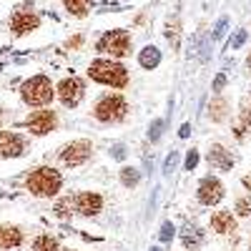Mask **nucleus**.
Instances as JSON below:
<instances>
[{"instance_id":"obj_1","label":"nucleus","mask_w":251,"mask_h":251,"mask_svg":"<svg viewBox=\"0 0 251 251\" xmlns=\"http://www.w3.org/2000/svg\"><path fill=\"white\" fill-rule=\"evenodd\" d=\"M25 188L38 199H50L63 188V176L53 166H38L25 178Z\"/></svg>"},{"instance_id":"obj_2","label":"nucleus","mask_w":251,"mask_h":251,"mask_svg":"<svg viewBox=\"0 0 251 251\" xmlns=\"http://www.w3.org/2000/svg\"><path fill=\"white\" fill-rule=\"evenodd\" d=\"M53 96H55V88H53L48 75H33L20 86V98H23V103L30 106V108L48 106V103L53 100Z\"/></svg>"},{"instance_id":"obj_3","label":"nucleus","mask_w":251,"mask_h":251,"mask_svg":"<svg viewBox=\"0 0 251 251\" xmlns=\"http://www.w3.org/2000/svg\"><path fill=\"white\" fill-rule=\"evenodd\" d=\"M88 75L96 83H103V86H111V88H126L128 86V71L116 60H103V58L93 60L91 68H88Z\"/></svg>"},{"instance_id":"obj_4","label":"nucleus","mask_w":251,"mask_h":251,"mask_svg":"<svg viewBox=\"0 0 251 251\" xmlns=\"http://www.w3.org/2000/svg\"><path fill=\"white\" fill-rule=\"evenodd\" d=\"M126 111H128L126 98L121 93H108L93 106V118L100 123H116V121L126 118Z\"/></svg>"},{"instance_id":"obj_5","label":"nucleus","mask_w":251,"mask_h":251,"mask_svg":"<svg viewBox=\"0 0 251 251\" xmlns=\"http://www.w3.org/2000/svg\"><path fill=\"white\" fill-rule=\"evenodd\" d=\"M98 53H108L111 58H126L131 53V35L126 30H108L96 43Z\"/></svg>"},{"instance_id":"obj_6","label":"nucleus","mask_w":251,"mask_h":251,"mask_svg":"<svg viewBox=\"0 0 251 251\" xmlns=\"http://www.w3.org/2000/svg\"><path fill=\"white\" fill-rule=\"evenodd\" d=\"M91 153H93V146H91V141H86V138H78V141H71V143L63 146V149L58 151V158H60V163H63V166H68V169H73V166L86 163V161L91 158Z\"/></svg>"},{"instance_id":"obj_7","label":"nucleus","mask_w":251,"mask_h":251,"mask_svg":"<svg viewBox=\"0 0 251 251\" xmlns=\"http://www.w3.org/2000/svg\"><path fill=\"white\" fill-rule=\"evenodd\" d=\"M55 96L60 98V103L66 108H75L83 100V96H86V83H83L80 78H75V75H68V78H63L58 83Z\"/></svg>"},{"instance_id":"obj_8","label":"nucleus","mask_w":251,"mask_h":251,"mask_svg":"<svg viewBox=\"0 0 251 251\" xmlns=\"http://www.w3.org/2000/svg\"><path fill=\"white\" fill-rule=\"evenodd\" d=\"M58 126V113L46 108V111H33L28 118H25V128L35 136H48L50 131H55Z\"/></svg>"},{"instance_id":"obj_9","label":"nucleus","mask_w":251,"mask_h":251,"mask_svg":"<svg viewBox=\"0 0 251 251\" xmlns=\"http://www.w3.org/2000/svg\"><path fill=\"white\" fill-rule=\"evenodd\" d=\"M196 199H199V203H203V206H216V203L224 199V183H221L219 178H214V176L201 178V183H199V188H196Z\"/></svg>"},{"instance_id":"obj_10","label":"nucleus","mask_w":251,"mask_h":251,"mask_svg":"<svg viewBox=\"0 0 251 251\" xmlns=\"http://www.w3.org/2000/svg\"><path fill=\"white\" fill-rule=\"evenodd\" d=\"M73 208L80 216H96L103 211V196L96 191H83L73 199Z\"/></svg>"},{"instance_id":"obj_11","label":"nucleus","mask_w":251,"mask_h":251,"mask_svg":"<svg viewBox=\"0 0 251 251\" xmlns=\"http://www.w3.org/2000/svg\"><path fill=\"white\" fill-rule=\"evenodd\" d=\"M25 151V141L20 133L0 131V158H18Z\"/></svg>"},{"instance_id":"obj_12","label":"nucleus","mask_w":251,"mask_h":251,"mask_svg":"<svg viewBox=\"0 0 251 251\" xmlns=\"http://www.w3.org/2000/svg\"><path fill=\"white\" fill-rule=\"evenodd\" d=\"M208 163L219 171H231L234 169V158H231V151H226L221 143H214L208 149Z\"/></svg>"},{"instance_id":"obj_13","label":"nucleus","mask_w":251,"mask_h":251,"mask_svg":"<svg viewBox=\"0 0 251 251\" xmlns=\"http://www.w3.org/2000/svg\"><path fill=\"white\" fill-rule=\"evenodd\" d=\"M40 25V18L35 13H15L13 20H10V28L15 35H25V33H33L35 28Z\"/></svg>"},{"instance_id":"obj_14","label":"nucleus","mask_w":251,"mask_h":251,"mask_svg":"<svg viewBox=\"0 0 251 251\" xmlns=\"http://www.w3.org/2000/svg\"><path fill=\"white\" fill-rule=\"evenodd\" d=\"M211 228L216 234H234L236 231V216L231 211H216L211 216Z\"/></svg>"},{"instance_id":"obj_15","label":"nucleus","mask_w":251,"mask_h":251,"mask_svg":"<svg viewBox=\"0 0 251 251\" xmlns=\"http://www.w3.org/2000/svg\"><path fill=\"white\" fill-rule=\"evenodd\" d=\"M23 244V231L18 226H10V224H3L0 226V251H8V249H15Z\"/></svg>"},{"instance_id":"obj_16","label":"nucleus","mask_w":251,"mask_h":251,"mask_svg":"<svg viewBox=\"0 0 251 251\" xmlns=\"http://www.w3.org/2000/svg\"><path fill=\"white\" fill-rule=\"evenodd\" d=\"M141 66L146 68V71H151V68H156L158 63H161V53H158V48H153V46H146L143 50H141Z\"/></svg>"},{"instance_id":"obj_17","label":"nucleus","mask_w":251,"mask_h":251,"mask_svg":"<svg viewBox=\"0 0 251 251\" xmlns=\"http://www.w3.org/2000/svg\"><path fill=\"white\" fill-rule=\"evenodd\" d=\"M226 111H228V103L224 98H214L211 106H208V118H211L214 123H221L226 118Z\"/></svg>"},{"instance_id":"obj_18","label":"nucleus","mask_w":251,"mask_h":251,"mask_svg":"<svg viewBox=\"0 0 251 251\" xmlns=\"http://www.w3.org/2000/svg\"><path fill=\"white\" fill-rule=\"evenodd\" d=\"M181 241H183V246L186 249H199L201 246V241H203V231H199V228L194 226V228H186V231L181 234Z\"/></svg>"},{"instance_id":"obj_19","label":"nucleus","mask_w":251,"mask_h":251,"mask_svg":"<svg viewBox=\"0 0 251 251\" xmlns=\"http://www.w3.org/2000/svg\"><path fill=\"white\" fill-rule=\"evenodd\" d=\"M33 251H60V244H58V239H53L50 234H40V236L33 241Z\"/></svg>"},{"instance_id":"obj_20","label":"nucleus","mask_w":251,"mask_h":251,"mask_svg":"<svg viewBox=\"0 0 251 251\" xmlns=\"http://www.w3.org/2000/svg\"><path fill=\"white\" fill-rule=\"evenodd\" d=\"M68 8V13H73L75 18H83L88 13V0H63Z\"/></svg>"},{"instance_id":"obj_21","label":"nucleus","mask_w":251,"mask_h":251,"mask_svg":"<svg viewBox=\"0 0 251 251\" xmlns=\"http://www.w3.org/2000/svg\"><path fill=\"white\" fill-rule=\"evenodd\" d=\"M138 181H141L138 169H131V166H123V169H121V183H123V186H136Z\"/></svg>"},{"instance_id":"obj_22","label":"nucleus","mask_w":251,"mask_h":251,"mask_svg":"<svg viewBox=\"0 0 251 251\" xmlns=\"http://www.w3.org/2000/svg\"><path fill=\"white\" fill-rule=\"evenodd\" d=\"M234 211H236L239 219H249L251 216V196H241L234 206Z\"/></svg>"},{"instance_id":"obj_23","label":"nucleus","mask_w":251,"mask_h":251,"mask_svg":"<svg viewBox=\"0 0 251 251\" xmlns=\"http://www.w3.org/2000/svg\"><path fill=\"white\" fill-rule=\"evenodd\" d=\"M71 208H73V199H71V196L60 199V201L55 203V216H58V219H68V216H71Z\"/></svg>"},{"instance_id":"obj_24","label":"nucleus","mask_w":251,"mask_h":251,"mask_svg":"<svg viewBox=\"0 0 251 251\" xmlns=\"http://www.w3.org/2000/svg\"><path fill=\"white\" fill-rule=\"evenodd\" d=\"M244 131L251 133V113L249 111H241V126H236V128H234V133H236L239 141H244Z\"/></svg>"},{"instance_id":"obj_25","label":"nucleus","mask_w":251,"mask_h":251,"mask_svg":"<svg viewBox=\"0 0 251 251\" xmlns=\"http://www.w3.org/2000/svg\"><path fill=\"white\" fill-rule=\"evenodd\" d=\"M166 38L174 43V48H178V23H174V25H169V30H166Z\"/></svg>"},{"instance_id":"obj_26","label":"nucleus","mask_w":251,"mask_h":251,"mask_svg":"<svg viewBox=\"0 0 251 251\" xmlns=\"http://www.w3.org/2000/svg\"><path fill=\"white\" fill-rule=\"evenodd\" d=\"M83 46V35H75V38H68L66 40V48L71 50V48H80Z\"/></svg>"},{"instance_id":"obj_27","label":"nucleus","mask_w":251,"mask_h":251,"mask_svg":"<svg viewBox=\"0 0 251 251\" xmlns=\"http://www.w3.org/2000/svg\"><path fill=\"white\" fill-rule=\"evenodd\" d=\"M196 163H199V153H196V151H191V153H188V156H186V169H188V171H191V169H194V166H196Z\"/></svg>"},{"instance_id":"obj_28","label":"nucleus","mask_w":251,"mask_h":251,"mask_svg":"<svg viewBox=\"0 0 251 251\" xmlns=\"http://www.w3.org/2000/svg\"><path fill=\"white\" fill-rule=\"evenodd\" d=\"M244 40H246V30H239V33L231 38V48H239V46L244 43Z\"/></svg>"},{"instance_id":"obj_29","label":"nucleus","mask_w":251,"mask_h":251,"mask_svg":"<svg viewBox=\"0 0 251 251\" xmlns=\"http://www.w3.org/2000/svg\"><path fill=\"white\" fill-rule=\"evenodd\" d=\"M174 236V226L171 224H163V231H161V241H169Z\"/></svg>"},{"instance_id":"obj_30","label":"nucleus","mask_w":251,"mask_h":251,"mask_svg":"<svg viewBox=\"0 0 251 251\" xmlns=\"http://www.w3.org/2000/svg\"><path fill=\"white\" fill-rule=\"evenodd\" d=\"M224 86H226V78H224V75H216V80H214V91L219 93Z\"/></svg>"},{"instance_id":"obj_31","label":"nucleus","mask_w":251,"mask_h":251,"mask_svg":"<svg viewBox=\"0 0 251 251\" xmlns=\"http://www.w3.org/2000/svg\"><path fill=\"white\" fill-rule=\"evenodd\" d=\"M158 128H161V121L153 123V133H151V138H158Z\"/></svg>"},{"instance_id":"obj_32","label":"nucleus","mask_w":251,"mask_h":251,"mask_svg":"<svg viewBox=\"0 0 251 251\" xmlns=\"http://www.w3.org/2000/svg\"><path fill=\"white\" fill-rule=\"evenodd\" d=\"M241 183H244V188H249V191H251V176H244Z\"/></svg>"},{"instance_id":"obj_33","label":"nucleus","mask_w":251,"mask_h":251,"mask_svg":"<svg viewBox=\"0 0 251 251\" xmlns=\"http://www.w3.org/2000/svg\"><path fill=\"white\" fill-rule=\"evenodd\" d=\"M246 66L251 68V53H249V58H246Z\"/></svg>"},{"instance_id":"obj_34","label":"nucleus","mask_w":251,"mask_h":251,"mask_svg":"<svg viewBox=\"0 0 251 251\" xmlns=\"http://www.w3.org/2000/svg\"><path fill=\"white\" fill-rule=\"evenodd\" d=\"M151 251H161V249H151Z\"/></svg>"}]
</instances>
